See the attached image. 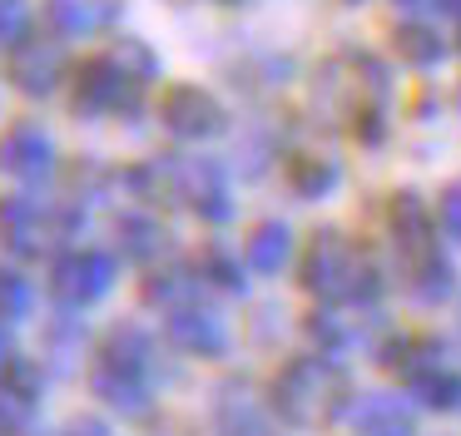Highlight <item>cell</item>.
Listing matches in <instances>:
<instances>
[{
	"label": "cell",
	"mask_w": 461,
	"mask_h": 436,
	"mask_svg": "<svg viewBox=\"0 0 461 436\" xmlns=\"http://www.w3.org/2000/svg\"><path fill=\"white\" fill-rule=\"evenodd\" d=\"M124 15V0H45V25L55 35H95V30L114 25Z\"/></svg>",
	"instance_id": "cell-11"
},
{
	"label": "cell",
	"mask_w": 461,
	"mask_h": 436,
	"mask_svg": "<svg viewBox=\"0 0 461 436\" xmlns=\"http://www.w3.org/2000/svg\"><path fill=\"white\" fill-rule=\"evenodd\" d=\"M332 178H338V168L328 159H298L293 164V188L298 194H322V188H332Z\"/></svg>",
	"instance_id": "cell-24"
},
{
	"label": "cell",
	"mask_w": 461,
	"mask_h": 436,
	"mask_svg": "<svg viewBox=\"0 0 461 436\" xmlns=\"http://www.w3.org/2000/svg\"><path fill=\"white\" fill-rule=\"evenodd\" d=\"M100 357H110V362L134 367V372H144V377H149V367H154V337L144 332V327L124 322V327H114V332L104 337Z\"/></svg>",
	"instance_id": "cell-14"
},
{
	"label": "cell",
	"mask_w": 461,
	"mask_h": 436,
	"mask_svg": "<svg viewBox=\"0 0 461 436\" xmlns=\"http://www.w3.org/2000/svg\"><path fill=\"white\" fill-rule=\"evenodd\" d=\"M219 431L223 436H263V416L249 406V396H219Z\"/></svg>",
	"instance_id": "cell-18"
},
{
	"label": "cell",
	"mask_w": 461,
	"mask_h": 436,
	"mask_svg": "<svg viewBox=\"0 0 461 436\" xmlns=\"http://www.w3.org/2000/svg\"><path fill=\"white\" fill-rule=\"evenodd\" d=\"M223 5H239V0H223Z\"/></svg>",
	"instance_id": "cell-33"
},
{
	"label": "cell",
	"mask_w": 461,
	"mask_h": 436,
	"mask_svg": "<svg viewBox=\"0 0 461 436\" xmlns=\"http://www.w3.org/2000/svg\"><path fill=\"white\" fill-rule=\"evenodd\" d=\"M60 75H65V55H60L55 40H21V45L11 50V59H5V79L31 99L55 95Z\"/></svg>",
	"instance_id": "cell-7"
},
{
	"label": "cell",
	"mask_w": 461,
	"mask_h": 436,
	"mask_svg": "<svg viewBox=\"0 0 461 436\" xmlns=\"http://www.w3.org/2000/svg\"><path fill=\"white\" fill-rule=\"evenodd\" d=\"M110 59H114V65H120L130 79H140V85H144V79L159 75V55H154V50L144 45V40H120Z\"/></svg>",
	"instance_id": "cell-19"
},
{
	"label": "cell",
	"mask_w": 461,
	"mask_h": 436,
	"mask_svg": "<svg viewBox=\"0 0 461 436\" xmlns=\"http://www.w3.org/2000/svg\"><path fill=\"white\" fill-rule=\"evenodd\" d=\"M0 382L11 386L15 396H25V402H41V367L31 357H11V367L0 372Z\"/></svg>",
	"instance_id": "cell-21"
},
{
	"label": "cell",
	"mask_w": 461,
	"mask_h": 436,
	"mask_svg": "<svg viewBox=\"0 0 461 436\" xmlns=\"http://www.w3.org/2000/svg\"><path fill=\"white\" fill-rule=\"evenodd\" d=\"M159 119L164 129H174L179 139H209L223 129V104L199 85H174L159 99Z\"/></svg>",
	"instance_id": "cell-6"
},
{
	"label": "cell",
	"mask_w": 461,
	"mask_h": 436,
	"mask_svg": "<svg viewBox=\"0 0 461 436\" xmlns=\"http://www.w3.org/2000/svg\"><path fill=\"white\" fill-rule=\"evenodd\" d=\"M0 168L15 178H45L55 168V139L35 119H21L0 134Z\"/></svg>",
	"instance_id": "cell-9"
},
{
	"label": "cell",
	"mask_w": 461,
	"mask_h": 436,
	"mask_svg": "<svg viewBox=\"0 0 461 436\" xmlns=\"http://www.w3.org/2000/svg\"><path fill=\"white\" fill-rule=\"evenodd\" d=\"M114 238H120V258H134V263H149L154 253H164V228L154 223L149 213H124L114 223Z\"/></svg>",
	"instance_id": "cell-13"
},
{
	"label": "cell",
	"mask_w": 461,
	"mask_h": 436,
	"mask_svg": "<svg viewBox=\"0 0 461 436\" xmlns=\"http://www.w3.org/2000/svg\"><path fill=\"white\" fill-rule=\"evenodd\" d=\"M65 436H110V426H104V422H95V416H80V422H70V426H65Z\"/></svg>",
	"instance_id": "cell-30"
},
{
	"label": "cell",
	"mask_w": 461,
	"mask_h": 436,
	"mask_svg": "<svg viewBox=\"0 0 461 436\" xmlns=\"http://www.w3.org/2000/svg\"><path fill=\"white\" fill-rule=\"evenodd\" d=\"M441 228L461 243V188H451V194L441 198Z\"/></svg>",
	"instance_id": "cell-28"
},
{
	"label": "cell",
	"mask_w": 461,
	"mask_h": 436,
	"mask_svg": "<svg viewBox=\"0 0 461 436\" xmlns=\"http://www.w3.org/2000/svg\"><path fill=\"white\" fill-rule=\"evenodd\" d=\"M199 277H209L213 287H223V293H243V268L233 263L223 248H209V253L199 258Z\"/></svg>",
	"instance_id": "cell-20"
},
{
	"label": "cell",
	"mask_w": 461,
	"mask_h": 436,
	"mask_svg": "<svg viewBox=\"0 0 461 436\" xmlns=\"http://www.w3.org/2000/svg\"><path fill=\"white\" fill-rule=\"evenodd\" d=\"M104 178H110V174H104V168H95V164H75V168H70V188H75L80 198H100Z\"/></svg>",
	"instance_id": "cell-27"
},
{
	"label": "cell",
	"mask_w": 461,
	"mask_h": 436,
	"mask_svg": "<svg viewBox=\"0 0 461 436\" xmlns=\"http://www.w3.org/2000/svg\"><path fill=\"white\" fill-rule=\"evenodd\" d=\"M169 337L184 347V352L194 357H223V347H229V332H223V322L213 313H203V307H174L169 317Z\"/></svg>",
	"instance_id": "cell-12"
},
{
	"label": "cell",
	"mask_w": 461,
	"mask_h": 436,
	"mask_svg": "<svg viewBox=\"0 0 461 436\" xmlns=\"http://www.w3.org/2000/svg\"><path fill=\"white\" fill-rule=\"evenodd\" d=\"M31 30V5L25 0H0V50H15Z\"/></svg>",
	"instance_id": "cell-23"
},
{
	"label": "cell",
	"mask_w": 461,
	"mask_h": 436,
	"mask_svg": "<svg viewBox=\"0 0 461 436\" xmlns=\"http://www.w3.org/2000/svg\"><path fill=\"white\" fill-rule=\"evenodd\" d=\"M397 5H402V10H437L441 0H397Z\"/></svg>",
	"instance_id": "cell-32"
},
{
	"label": "cell",
	"mask_w": 461,
	"mask_h": 436,
	"mask_svg": "<svg viewBox=\"0 0 461 436\" xmlns=\"http://www.w3.org/2000/svg\"><path fill=\"white\" fill-rule=\"evenodd\" d=\"M90 392L100 396L104 406L124 412V416H144V412H149V377L134 372V367L110 362V357H95V367H90Z\"/></svg>",
	"instance_id": "cell-10"
},
{
	"label": "cell",
	"mask_w": 461,
	"mask_h": 436,
	"mask_svg": "<svg viewBox=\"0 0 461 436\" xmlns=\"http://www.w3.org/2000/svg\"><path fill=\"white\" fill-rule=\"evenodd\" d=\"M352 129H357V139L377 144V139H382V114H377V109H362V114H357V124H352Z\"/></svg>",
	"instance_id": "cell-29"
},
{
	"label": "cell",
	"mask_w": 461,
	"mask_h": 436,
	"mask_svg": "<svg viewBox=\"0 0 461 436\" xmlns=\"http://www.w3.org/2000/svg\"><path fill=\"white\" fill-rule=\"evenodd\" d=\"M199 287V277L189 273V268H159V273L144 277V303H159V307H184V297Z\"/></svg>",
	"instance_id": "cell-17"
},
{
	"label": "cell",
	"mask_w": 461,
	"mask_h": 436,
	"mask_svg": "<svg viewBox=\"0 0 461 436\" xmlns=\"http://www.w3.org/2000/svg\"><path fill=\"white\" fill-rule=\"evenodd\" d=\"M25 313H31V287H25V277H15L11 268H0V317L15 322Z\"/></svg>",
	"instance_id": "cell-22"
},
{
	"label": "cell",
	"mask_w": 461,
	"mask_h": 436,
	"mask_svg": "<svg viewBox=\"0 0 461 436\" xmlns=\"http://www.w3.org/2000/svg\"><path fill=\"white\" fill-rule=\"evenodd\" d=\"M31 406H35V402L15 396L11 386L0 382V436H21L25 426H31Z\"/></svg>",
	"instance_id": "cell-25"
},
{
	"label": "cell",
	"mask_w": 461,
	"mask_h": 436,
	"mask_svg": "<svg viewBox=\"0 0 461 436\" xmlns=\"http://www.w3.org/2000/svg\"><path fill=\"white\" fill-rule=\"evenodd\" d=\"M11 367V327H5V317H0V372Z\"/></svg>",
	"instance_id": "cell-31"
},
{
	"label": "cell",
	"mask_w": 461,
	"mask_h": 436,
	"mask_svg": "<svg viewBox=\"0 0 461 436\" xmlns=\"http://www.w3.org/2000/svg\"><path fill=\"white\" fill-rule=\"evenodd\" d=\"M303 283H308L312 293H322V297H372L377 293L372 268H362L338 233L312 238L308 258H303Z\"/></svg>",
	"instance_id": "cell-3"
},
{
	"label": "cell",
	"mask_w": 461,
	"mask_h": 436,
	"mask_svg": "<svg viewBox=\"0 0 461 436\" xmlns=\"http://www.w3.org/2000/svg\"><path fill=\"white\" fill-rule=\"evenodd\" d=\"M114 283V258L100 253V248H80V253L55 258L50 268V293L60 297L65 307H90L95 297H104Z\"/></svg>",
	"instance_id": "cell-5"
},
{
	"label": "cell",
	"mask_w": 461,
	"mask_h": 436,
	"mask_svg": "<svg viewBox=\"0 0 461 436\" xmlns=\"http://www.w3.org/2000/svg\"><path fill=\"white\" fill-rule=\"evenodd\" d=\"M124 184L144 188L154 198H169V204H189L199 218L209 223H223L233 213L229 194H223V174L213 159H189V154H154L144 168H130Z\"/></svg>",
	"instance_id": "cell-1"
},
{
	"label": "cell",
	"mask_w": 461,
	"mask_h": 436,
	"mask_svg": "<svg viewBox=\"0 0 461 436\" xmlns=\"http://www.w3.org/2000/svg\"><path fill=\"white\" fill-rule=\"evenodd\" d=\"M392 40H397V55L407 59V65H417V69L441 65V55H447V40H441L431 25H402Z\"/></svg>",
	"instance_id": "cell-15"
},
{
	"label": "cell",
	"mask_w": 461,
	"mask_h": 436,
	"mask_svg": "<svg viewBox=\"0 0 461 436\" xmlns=\"http://www.w3.org/2000/svg\"><path fill=\"white\" fill-rule=\"evenodd\" d=\"M85 223V213L75 204H35V198L15 194V198H0V238H5V248L21 258H41L50 243H60V238H75V228Z\"/></svg>",
	"instance_id": "cell-2"
},
{
	"label": "cell",
	"mask_w": 461,
	"mask_h": 436,
	"mask_svg": "<svg viewBox=\"0 0 461 436\" xmlns=\"http://www.w3.org/2000/svg\"><path fill=\"white\" fill-rule=\"evenodd\" d=\"M328 367H318V362H293L288 372L273 382V406H278L288 422H312V416L322 412V402H328Z\"/></svg>",
	"instance_id": "cell-8"
},
{
	"label": "cell",
	"mask_w": 461,
	"mask_h": 436,
	"mask_svg": "<svg viewBox=\"0 0 461 436\" xmlns=\"http://www.w3.org/2000/svg\"><path fill=\"white\" fill-rule=\"evenodd\" d=\"M293 243H288V228L283 223H258L249 238V263L258 268V273H278L283 263H288Z\"/></svg>",
	"instance_id": "cell-16"
},
{
	"label": "cell",
	"mask_w": 461,
	"mask_h": 436,
	"mask_svg": "<svg viewBox=\"0 0 461 436\" xmlns=\"http://www.w3.org/2000/svg\"><path fill=\"white\" fill-rule=\"evenodd\" d=\"M348 5H362V0H348Z\"/></svg>",
	"instance_id": "cell-34"
},
{
	"label": "cell",
	"mask_w": 461,
	"mask_h": 436,
	"mask_svg": "<svg viewBox=\"0 0 461 436\" xmlns=\"http://www.w3.org/2000/svg\"><path fill=\"white\" fill-rule=\"evenodd\" d=\"M456 392H461V382H451V377H437V372H421L417 377V396L427 406H451V402H456Z\"/></svg>",
	"instance_id": "cell-26"
},
{
	"label": "cell",
	"mask_w": 461,
	"mask_h": 436,
	"mask_svg": "<svg viewBox=\"0 0 461 436\" xmlns=\"http://www.w3.org/2000/svg\"><path fill=\"white\" fill-rule=\"evenodd\" d=\"M70 104H75V114H85V119H100V114L134 119V114H140V79H130L110 55L85 59V65L75 69Z\"/></svg>",
	"instance_id": "cell-4"
}]
</instances>
